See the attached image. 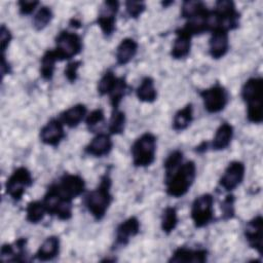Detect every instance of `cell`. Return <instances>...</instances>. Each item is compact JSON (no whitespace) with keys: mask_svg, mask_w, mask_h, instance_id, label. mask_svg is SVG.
I'll use <instances>...</instances> for the list:
<instances>
[{"mask_svg":"<svg viewBox=\"0 0 263 263\" xmlns=\"http://www.w3.org/2000/svg\"><path fill=\"white\" fill-rule=\"evenodd\" d=\"M27 238L20 237L13 245L5 243L1 247L0 258L2 261H24L26 256Z\"/></svg>","mask_w":263,"mask_h":263,"instance_id":"21","label":"cell"},{"mask_svg":"<svg viewBox=\"0 0 263 263\" xmlns=\"http://www.w3.org/2000/svg\"><path fill=\"white\" fill-rule=\"evenodd\" d=\"M205 6L206 5L201 1H184L181 7V16L185 20H188Z\"/></svg>","mask_w":263,"mask_h":263,"instance_id":"36","label":"cell"},{"mask_svg":"<svg viewBox=\"0 0 263 263\" xmlns=\"http://www.w3.org/2000/svg\"><path fill=\"white\" fill-rule=\"evenodd\" d=\"M60 238L55 235H50L46 237L43 242L38 248L35 259L39 261H50L58 257L60 253Z\"/></svg>","mask_w":263,"mask_h":263,"instance_id":"24","label":"cell"},{"mask_svg":"<svg viewBox=\"0 0 263 263\" xmlns=\"http://www.w3.org/2000/svg\"><path fill=\"white\" fill-rule=\"evenodd\" d=\"M263 219L261 215H258L251 219L245 227V237L249 246L257 251V253L262 257L263 256Z\"/></svg>","mask_w":263,"mask_h":263,"instance_id":"15","label":"cell"},{"mask_svg":"<svg viewBox=\"0 0 263 263\" xmlns=\"http://www.w3.org/2000/svg\"><path fill=\"white\" fill-rule=\"evenodd\" d=\"M127 87L128 86H127V82H126L125 77H123V76L117 77L116 82H115L112 90L109 93L112 110L119 108V105H120L122 99L124 98V96L126 93Z\"/></svg>","mask_w":263,"mask_h":263,"instance_id":"30","label":"cell"},{"mask_svg":"<svg viewBox=\"0 0 263 263\" xmlns=\"http://www.w3.org/2000/svg\"><path fill=\"white\" fill-rule=\"evenodd\" d=\"M116 79H117V77L115 76L114 72L111 70H108L99 80L98 93L100 96L109 95L116 82Z\"/></svg>","mask_w":263,"mask_h":263,"instance_id":"35","label":"cell"},{"mask_svg":"<svg viewBox=\"0 0 263 263\" xmlns=\"http://www.w3.org/2000/svg\"><path fill=\"white\" fill-rule=\"evenodd\" d=\"M57 62H59V59L53 49H48L43 53L40 61V75L44 80L52 79Z\"/></svg>","mask_w":263,"mask_h":263,"instance_id":"28","label":"cell"},{"mask_svg":"<svg viewBox=\"0 0 263 263\" xmlns=\"http://www.w3.org/2000/svg\"><path fill=\"white\" fill-rule=\"evenodd\" d=\"M47 214L55 216L58 219L67 221L72 217V201L63 197L57 190L54 184L48 186L42 199Z\"/></svg>","mask_w":263,"mask_h":263,"instance_id":"5","label":"cell"},{"mask_svg":"<svg viewBox=\"0 0 263 263\" xmlns=\"http://www.w3.org/2000/svg\"><path fill=\"white\" fill-rule=\"evenodd\" d=\"M246 174L245 163L239 160H233L228 163L223 175L219 180V185L225 191L231 192L237 188L243 181Z\"/></svg>","mask_w":263,"mask_h":263,"instance_id":"13","label":"cell"},{"mask_svg":"<svg viewBox=\"0 0 263 263\" xmlns=\"http://www.w3.org/2000/svg\"><path fill=\"white\" fill-rule=\"evenodd\" d=\"M208 260V251L205 249H189L186 247L177 248L171 258L170 262L176 263H203Z\"/></svg>","mask_w":263,"mask_h":263,"instance_id":"18","label":"cell"},{"mask_svg":"<svg viewBox=\"0 0 263 263\" xmlns=\"http://www.w3.org/2000/svg\"><path fill=\"white\" fill-rule=\"evenodd\" d=\"M179 223V218H178V212L177 209L174 206H166L161 215V222L160 226L162 231L165 234L172 233L177 225Z\"/></svg>","mask_w":263,"mask_h":263,"instance_id":"31","label":"cell"},{"mask_svg":"<svg viewBox=\"0 0 263 263\" xmlns=\"http://www.w3.org/2000/svg\"><path fill=\"white\" fill-rule=\"evenodd\" d=\"M126 117L125 113L119 109H113L108 124L110 135H120L124 132Z\"/></svg>","mask_w":263,"mask_h":263,"instance_id":"32","label":"cell"},{"mask_svg":"<svg viewBox=\"0 0 263 263\" xmlns=\"http://www.w3.org/2000/svg\"><path fill=\"white\" fill-rule=\"evenodd\" d=\"M173 3H174L173 1H170V2H162L161 4H162V6H163V7H166L167 5H170V4H173Z\"/></svg>","mask_w":263,"mask_h":263,"instance_id":"43","label":"cell"},{"mask_svg":"<svg viewBox=\"0 0 263 263\" xmlns=\"http://www.w3.org/2000/svg\"><path fill=\"white\" fill-rule=\"evenodd\" d=\"M191 36L182 28L176 30V38L172 45L171 55L175 60H182L189 55L191 50Z\"/></svg>","mask_w":263,"mask_h":263,"instance_id":"20","label":"cell"},{"mask_svg":"<svg viewBox=\"0 0 263 263\" xmlns=\"http://www.w3.org/2000/svg\"><path fill=\"white\" fill-rule=\"evenodd\" d=\"M229 50L228 31L217 28L212 31L209 40V53L214 60H219L226 55Z\"/></svg>","mask_w":263,"mask_h":263,"instance_id":"16","label":"cell"},{"mask_svg":"<svg viewBox=\"0 0 263 263\" xmlns=\"http://www.w3.org/2000/svg\"><path fill=\"white\" fill-rule=\"evenodd\" d=\"M213 11L216 15L217 28H221L229 32L239 26L240 13L236 9L233 1L219 0L216 2Z\"/></svg>","mask_w":263,"mask_h":263,"instance_id":"9","label":"cell"},{"mask_svg":"<svg viewBox=\"0 0 263 263\" xmlns=\"http://www.w3.org/2000/svg\"><path fill=\"white\" fill-rule=\"evenodd\" d=\"M136 95L139 101L144 103H153L157 99V90L153 78L146 76L136 89Z\"/></svg>","mask_w":263,"mask_h":263,"instance_id":"26","label":"cell"},{"mask_svg":"<svg viewBox=\"0 0 263 263\" xmlns=\"http://www.w3.org/2000/svg\"><path fill=\"white\" fill-rule=\"evenodd\" d=\"M81 66V61H72L68 63V65L65 68L64 74L67 80L71 83H74L78 76V69Z\"/></svg>","mask_w":263,"mask_h":263,"instance_id":"40","label":"cell"},{"mask_svg":"<svg viewBox=\"0 0 263 263\" xmlns=\"http://www.w3.org/2000/svg\"><path fill=\"white\" fill-rule=\"evenodd\" d=\"M139 44L133 38H124L120 41L116 48L115 58L116 62L120 66L128 64L137 54Z\"/></svg>","mask_w":263,"mask_h":263,"instance_id":"23","label":"cell"},{"mask_svg":"<svg viewBox=\"0 0 263 263\" xmlns=\"http://www.w3.org/2000/svg\"><path fill=\"white\" fill-rule=\"evenodd\" d=\"M55 47L53 51L59 62L71 60L82 50V39L75 33L68 30L61 31L55 37Z\"/></svg>","mask_w":263,"mask_h":263,"instance_id":"6","label":"cell"},{"mask_svg":"<svg viewBox=\"0 0 263 263\" xmlns=\"http://www.w3.org/2000/svg\"><path fill=\"white\" fill-rule=\"evenodd\" d=\"M0 36H1V51H2V55H5V51L8 48L11 39H12V35L10 30L5 26V25H1V29H0Z\"/></svg>","mask_w":263,"mask_h":263,"instance_id":"42","label":"cell"},{"mask_svg":"<svg viewBox=\"0 0 263 263\" xmlns=\"http://www.w3.org/2000/svg\"><path fill=\"white\" fill-rule=\"evenodd\" d=\"M39 4H40L39 1H31V0H21L17 2L20 13L23 15H28L34 12Z\"/></svg>","mask_w":263,"mask_h":263,"instance_id":"41","label":"cell"},{"mask_svg":"<svg viewBox=\"0 0 263 263\" xmlns=\"http://www.w3.org/2000/svg\"><path fill=\"white\" fill-rule=\"evenodd\" d=\"M263 79L249 78L241 87V98L247 105V118L250 122L260 124L263 121Z\"/></svg>","mask_w":263,"mask_h":263,"instance_id":"2","label":"cell"},{"mask_svg":"<svg viewBox=\"0 0 263 263\" xmlns=\"http://www.w3.org/2000/svg\"><path fill=\"white\" fill-rule=\"evenodd\" d=\"M64 126L59 118H51L40 129V141L45 145L58 147L66 137Z\"/></svg>","mask_w":263,"mask_h":263,"instance_id":"14","label":"cell"},{"mask_svg":"<svg viewBox=\"0 0 263 263\" xmlns=\"http://www.w3.org/2000/svg\"><path fill=\"white\" fill-rule=\"evenodd\" d=\"M183 152L180 150H174L172 151L167 157L165 158L163 162L164 167V177L170 176L172 173H174L184 161H183Z\"/></svg>","mask_w":263,"mask_h":263,"instance_id":"34","label":"cell"},{"mask_svg":"<svg viewBox=\"0 0 263 263\" xmlns=\"http://www.w3.org/2000/svg\"><path fill=\"white\" fill-rule=\"evenodd\" d=\"M53 184L60 194L71 201L81 195L85 190L84 179L76 174H64Z\"/></svg>","mask_w":263,"mask_h":263,"instance_id":"11","label":"cell"},{"mask_svg":"<svg viewBox=\"0 0 263 263\" xmlns=\"http://www.w3.org/2000/svg\"><path fill=\"white\" fill-rule=\"evenodd\" d=\"M233 126L228 122H223L217 128L213 141L211 143V148L215 151H221L226 149L233 138Z\"/></svg>","mask_w":263,"mask_h":263,"instance_id":"25","label":"cell"},{"mask_svg":"<svg viewBox=\"0 0 263 263\" xmlns=\"http://www.w3.org/2000/svg\"><path fill=\"white\" fill-rule=\"evenodd\" d=\"M86 113L87 109L84 104H76L69 109L63 111L60 114L59 119L64 125L73 128L80 124V122L86 117Z\"/></svg>","mask_w":263,"mask_h":263,"instance_id":"22","label":"cell"},{"mask_svg":"<svg viewBox=\"0 0 263 263\" xmlns=\"http://www.w3.org/2000/svg\"><path fill=\"white\" fill-rule=\"evenodd\" d=\"M105 120V113L103 109L98 108L92 110L85 117V124L90 132H93L100 124H102Z\"/></svg>","mask_w":263,"mask_h":263,"instance_id":"37","label":"cell"},{"mask_svg":"<svg viewBox=\"0 0 263 263\" xmlns=\"http://www.w3.org/2000/svg\"><path fill=\"white\" fill-rule=\"evenodd\" d=\"M119 9V2L114 0L105 1L102 3L99 14L97 17V24L101 28L104 36H111L116 29V15Z\"/></svg>","mask_w":263,"mask_h":263,"instance_id":"12","label":"cell"},{"mask_svg":"<svg viewBox=\"0 0 263 263\" xmlns=\"http://www.w3.org/2000/svg\"><path fill=\"white\" fill-rule=\"evenodd\" d=\"M234 195L229 193L226 195V197L223 199L221 203V211H222V219L223 220H229L234 217Z\"/></svg>","mask_w":263,"mask_h":263,"instance_id":"38","label":"cell"},{"mask_svg":"<svg viewBox=\"0 0 263 263\" xmlns=\"http://www.w3.org/2000/svg\"><path fill=\"white\" fill-rule=\"evenodd\" d=\"M191 219L196 228H202L214 220V197L210 193L197 196L191 205Z\"/></svg>","mask_w":263,"mask_h":263,"instance_id":"8","label":"cell"},{"mask_svg":"<svg viewBox=\"0 0 263 263\" xmlns=\"http://www.w3.org/2000/svg\"><path fill=\"white\" fill-rule=\"evenodd\" d=\"M157 140L152 133H144L133 143L130 153L133 164L137 167H147L155 160Z\"/></svg>","mask_w":263,"mask_h":263,"instance_id":"4","label":"cell"},{"mask_svg":"<svg viewBox=\"0 0 263 263\" xmlns=\"http://www.w3.org/2000/svg\"><path fill=\"white\" fill-rule=\"evenodd\" d=\"M204 109L209 113H219L225 109L229 101L227 89L219 82L199 92Z\"/></svg>","mask_w":263,"mask_h":263,"instance_id":"10","label":"cell"},{"mask_svg":"<svg viewBox=\"0 0 263 263\" xmlns=\"http://www.w3.org/2000/svg\"><path fill=\"white\" fill-rule=\"evenodd\" d=\"M113 148V141L110 134H98L84 148V152L95 157L108 155Z\"/></svg>","mask_w":263,"mask_h":263,"instance_id":"19","label":"cell"},{"mask_svg":"<svg viewBox=\"0 0 263 263\" xmlns=\"http://www.w3.org/2000/svg\"><path fill=\"white\" fill-rule=\"evenodd\" d=\"M52 17L53 13L51 8L48 6H41L33 16V27L35 30L41 31L50 24Z\"/></svg>","mask_w":263,"mask_h":263,"instance_id":"33","label":"cell"},{"mask_svg":"<svg viewBox=\"0 0 263 263\" xmlns=\"http://www.w3.org/2000/svg\"><path fill=\"white\" fill-rule=\"evenodd\" d=\"M196 177V165L192 160L183 162L174 173L164 177L165 191L172 197L184 196L192 186Z\"/></svg>","mask_w":263,"mask_h":263,"instance_id":"3","label":"cell"},{"mask_svg":"<svg viewBox=\"0 0 263 263\" xmlns=\"http://www.w3.org/2000/svg\"><path fill=\"white\" fill-rule=\"evenodd\" d=\"M111 186L112 179L110 174L107 172L101 177L98 186L84 196V206L97 221H101L105 217L112 202L113 197L111 194Z\"/></svg>","mask_w":263,"mask_h":263,"instance_id":"1","label":"cell"},{"mask_svg":"<svg viewBox=\"0 0 263 263\" xmlns=\"http://www.w3.org/2000/svg\"><path fill=\"white\" fill-rule=\"evenodd\" d=\"M141 229L140 221L137 217L133 216L122 221L116 228L115 245L118 247L126 246L130 238L139 234Z\"/></svg>","mask_w":263,"mask_h":263,"instance_id":"17","label":"cell"},{"mask_svg":"<svg viewBox=\"0 0 263 263\" xmlns=\"http://www.w3.org/2000/svg\"><path fill=\"white\" fill-rule=\"evenodd\" d=\"M124 4L130 18H138L146 10V3L143 1H126Z\"/></svg>","mask_w":263,"mask_h":263,"instance_id":"39","label":"cell"},{"mask_svg":"<svg viewBox=\"0 0 263 263\" xmlns=\"http://www.w3.org/2000/svg\"><path fill=\"white\" fill-rule=\"evenodd\" d=\"M33 183L34 179L31 172L25 166H20L8 177L5 183V190L11 199L20 201L26 190L30 188Z\"/></svg>","mask_w":263,"mask_h":263,"instance_id":"7","label":"cell"},{"mask_svg":"<svg viewBox=\"0 0 263 263\" xmlns=\"http://www.w3.org/2000/svg\"><path fill=\"white\" fill-rule=\"evenodd\" d=\"M46 214L47 211L42 200L31 201L26 208V219L31 224L39 223L43 220Z\"/></svg>","mask_w":263,"mask_h":263,"instance_id":"29","label":"cell"},{"mask_svg":"<svg viewBox=\"0 0 263 263\" xmlns=\"http://www.w3.org/2000/svg\"><path fill=\"white\" fill-rule=\"evenodd\" d=\"M193 120V106L192 104H187L182 109L178 110L173 118V128L176 132H182L186 129Z\"/></svg>","mask_w":263,"mask_h":263,"instance_id":"27","label":"cell"}]
</instances>
